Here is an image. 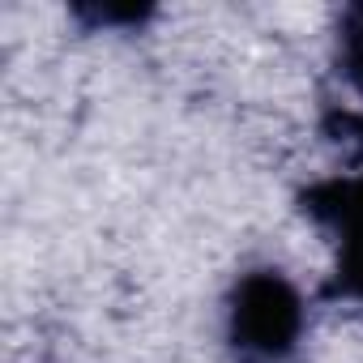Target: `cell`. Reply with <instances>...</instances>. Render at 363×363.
<instances>
[{"instance_id":"obj_1","label":"cell","mask_w":363,"mask_h":363,"mask_svg":"<svg viewBox=\"0 0 363 363\" xmlns=\"http://www.w3.org/2000/svg\"><path fill=\"white\" fill-rule=\"evenodd\" d=\"M303 337V299L282 269H252L235 282L227 342L235 363H286Z\"/></svg>"},{"instance_id":"obj_2","label":"cell","mask_w":363,"mask_h":363,"mask_svg":"<svg viewBox=\"0 0 363 363\" xmlns=\"http://www.w3.org/2000/svg\"><path fill=\"white\" fill-rule=\"evenodd\" d=\"M303 214L333 235L337 265L325 286L329 299L363 303V175H333L303 193Z\"/></svg>"},{"instance_id":"obj_3","label":"cell","mask_w":363,"mask_h":363,"mask_svg":"<svg viewBox=\"0 0 363 363\" xmlns=\"http://www.w3.org/2000/svg\"><path fill=\"white\" fill-rule=\"evenodd\" d=\"M337 77L359 99V111L333 116V128L342 137H350V133L363 137V5L342 9V22H337Z\"/></svg>"}]
</instances>
